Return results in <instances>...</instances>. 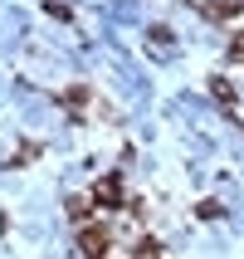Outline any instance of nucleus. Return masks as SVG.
Segmentation results:
<instances>
[{
    "mask_svg": "<svg viewBox=\"0 0 244 259\" xmlns=\"http://www.w3.org/2000/svg\"><path fill=\"white\" fill-rule=\"evenodd\" d=\"M64 108H69V117H83L88 93H83V88H69V93H64Z\"/></svg>",
    "mask_w": 244,
    "mask_h": 259,
    "instance_id": "nucleus-4",
    "label": "nucleus"
},
{
    "mask_svg": "<svg viewBox=\"0 0 244 259\" xmlns=\"http://www.w3.org/2000/svg\"><path fill=\"white\" fill-rule=\"evenodd\" d=\"M122 196H127V191H122V176H103L98 186H93V205H108V210L122 205Z\"/></svg>",
    "mask_w": 244,
    "mask_h": 259,
    "instance_id": "nucleus-2",
    "label": "nucleus"
},
{
    "mask_svg": "<svg viewBox=\"0 0 244 259\" xmlns=\"http://www.w3.org/2000/svg\"><path fill=\"white\" fill-rule=\"evenodd\" d=\"M34 157H39V147H34V142H25L20 152H15V166H25V161H34Z\"/></svg>",
    "mask_w": 244,
    "mask_h": 259,
    "instance_id": "nucleus-8",
    "label": "nucleus"
},
{
    "mask_svg": "<svg viewBox=\"0 0 244 259\" xmlns=\"http://www.w3.org/2000/svg\"><path fill=\"white\" fill-rule=\"evenodd\" d=\"M152 49L166 54V49H171V29H152Z\"/></svg>",
    "mask_w": 244,
    "mask_h": 259,
    "instance_id": "nucleus-7",
    "label": "nucleus"
},
{
    "mask_svg": "<svg viewBox=\"0 0 244 259\" xmlns=\"http://www.w3.org/2000/svg\"><path fill=\"white\" fill-rule=\"evenodd\" d=\"M132 259H161V245H157V240H142V245H137V254H132Z\"/></svg>",
    "mask_w": 244,
    "mask_h": 259,
    "instance_id": "nucleus-6",
    "label": "nucleus"
},
{
    "mask_svg": "<svg viewBox=\"0 0 244 259\" xmlns=\"http://www.w3.org/2000/svg\"><path fill=\"white\" fill-rule=\"evenodd\" d=\"M210 93H215V98L234 113V88H230V78H210Z\"/></svg>",
    "mask_w": 244,
    "mask_h": 259,
    "instance_id": "nucleus-5",
    "label": "nucleus"
},
{
    "mask_svg": "<svg viewBox=\"0 0 244 259\" xmlns=\"http://www.w3.org/2000/svg\"><path fill=\"white\" fill-rule=\"evenodd\" d=\"M78 249H83L88 259H103L108 254V230H103V225H83V230H78Z\"/></svg>",
    "mask_w": 244,
    "mask_h": 259,
    "instance_id": "nucleus-1",
    "label": "nucleus"
},
{
    "mask_svg": "<svg viewBox=\"0 0 244 259\" xmlns=\"http://www.w3.org/2000/svg\"><path fill=\"white\" fill-rule=\"evenodd\" d=\"M239 10H244V0H210V5H201V15H210V20H230Z\"/></svg>",
    "mask_w": 244,
    "mask_h": 259,
    "instance_id": "nucleus-3",
    "label": "nucleus"
}]
</instances>
